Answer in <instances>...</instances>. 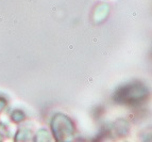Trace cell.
Instances as JSON below:
<instances>
[{"label": "cell", "instance_id": "obj_1", "mask_svg": "<svg viewBox=\"0 0 152 142\" xmlns=\"http://www.w3.org/2000/svg\"><path fill=\"white\" fill-rule=\"evenodd\" d=\"M147 92L146 90L142 88L140 84H136V86H128L122 88L121 91L117 94L118 96L121 97L122 101H128V103H132L134 101L135 99H140V97L146 95Z\"/></svg>", "mask_w": 152, "mask_h": 142}]
</instances>
